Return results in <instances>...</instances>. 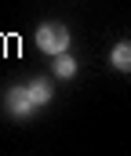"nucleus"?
Masks as SVG:
<instances>
[{
    "label": "nucleus",
    "mask_w": 131,
    "mask_h": 156,
    "mask_svg": "<svg viewBox=\"0 0 131 156\" xmlns=\"http://www.w3.org/2000/svg\"><path fill=\"white\" fill-rule=\"evenodd\" d=\"M37 47H40L44 55H62L69 47V29L62 22H44L40 29H37Z\"/></svg>",
    "instance_id": "obj_1"
},
{
    "label": "nucleus",
    "mask_w": 131,
    "mask_h": 156,
    "mask_svg": "<svg viewBox=\"0 0 131 156\" xmlns=\"http://www.w3.org/2000/svg\"><path fill=\"white\" fill-rule=\"evenodd\" d=\"M7 109H11V116H29V113L37 109L29 87H11V91H7Z\"/></svg>",
    "instance_id": "obj_2"
},
{
    "label": "nucleus",
    "mask_w": 131,
    "mask_h": 156,
    "mask_svg": "<svg viewBox=\"0 0 131 156\" xmlns=\"http://www.w3.org/2000/svg\"><path fill=\"white\" fill-rule=\"evenodd\" d=\"M109 62H113V69H120V73H131V40H124V44H117V47H113Z\"/></svg>",
    "instance_id": "obj_3"
},
{
    "label": "nucleus",
    "mask_w": 131,
    "mask_h": 156,
    "mask_svg": "<svg viewBox=\"0 0 131 156\" xmlns=\"http://www.w3.org/2000/svg\"><path fill=\"white\" fill-rule=\"evenodd\" d=\"M29 94H33V102H37V109H40V105L51 102V83H47L44 76H37L33 83H29Z\"/></svg>",
    "instance_id": "obj_4"
},
{
    "label": "nucleus",
    "mask_w": 131,
    "mask_h": 156,
    "mask_svg": "<svg viewBox=\"0 0 131 156\" xmlns=\"http://www.w3.org/2000/svg\"><path fill=\"white\" fill-rule=\"evenodd\" d=\"M73 73H77V62H73V58H69V55L62 51V55H58V62H55V76L69 80V76H73Z\"/></svg>",
    "instance_id": "obj_5"
}]
</instances>
